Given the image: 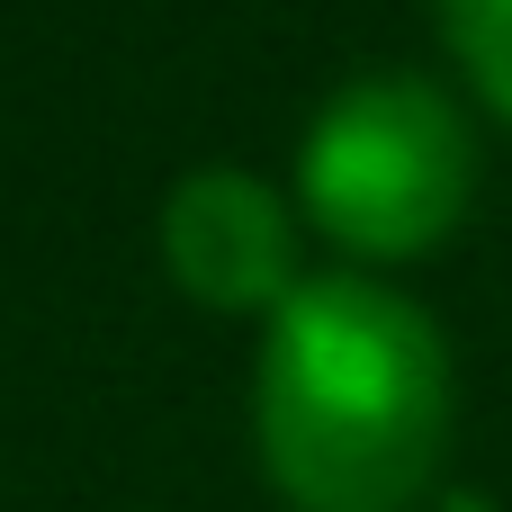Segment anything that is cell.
Here are the masks:
<instances>
[{
  "instance_id": "obj_1",
  "label": "cell",
  "mask_w": 512,
  "mask_h": 512,
  "mask_svg": "<svg viewBox=\"0 0 512 512\" xmlns=\"http://www.w3.org/2000/svg\"><path fill=\"white\" fill-rule=\"evenodd\" d=\"M252 441L288 512H414L450 450L441 324L360 270L297 279L261 324Z\"/></svg>"
},
{
  "instance_id": "obj_2",
  "label": "cell",
  "mask_w": 512,
  "mask_h": 512,
  "mask_svg": "<svg viewBox=\"0 0 512 512\" xmlns=\"http://www.w3.org/2000/svg\"><path fill=\"white\" fill-rule=\"evenodd\" d=\"M477 198V135L423 72L342 81L297 144V207L351 261H414L459 234Z\"/></svg>"
},
{
  "instance_id": "obj_3",
  "label": "cell",
  "mask_w": 512,
  "mask_h": 512,
  "mask_svg": "<svg viewBox=\"0 0 512 512\" xmlns=\"http://www.w3.org/2000/svg\"><path fill=\"white\" fill-rule=\"evenodd\" d=\"M162 270L189 306L207 315H279L288 288L306 279L297 270V216L288 198L261 180V171H234V162H207L189 180H171L162 198Z\"/></svg>"
},
{
  "instance_id": "obj_4",
  "label": "cell",
  "mask_w": 512,
  "mask_h": 512,
  "mask_svg": "<svg viewBox=\"0 0 512 512\" xmlns=\"http://www.w3.org/2000/svg\"><path fill=\"white\" fill-rule=\"evenodd\" d=\"M441 9V45L468 72V90L512 126V0H432Z\"/></svg>"
}]
</instances>
